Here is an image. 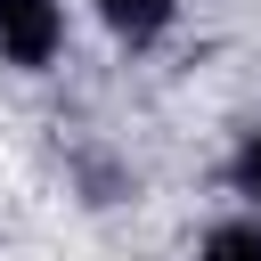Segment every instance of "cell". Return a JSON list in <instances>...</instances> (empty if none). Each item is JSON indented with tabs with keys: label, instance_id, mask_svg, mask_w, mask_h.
<instances>
[{
	"label": "cell",
	"instance_id": "6da1fadb",
	"mask_svg": "<svg viewBox=\"0 0 261 261\" xmlns=\"http://www.w3.org/2000/svg\"><path fill=\"white\" fill-rule=\"evenodd\" d=\"M0 49L16 65H49L57 57V0H0Z\"/></svg>",
	"mask_w": 261,
	"mask_h": 261
},
{
	"label": "cell",
	"instance_id": "7a4b0ae2",
	"mask_svg": "<svg viewBox=\"0 0 261 261\" xmlns=\"http://www.w3.org/2000/svg\"><path fill=\"white\" fill-rule=\"evenodd\" d=\"M106 8V24L122 33V41H155L163 24H171V0H98Z\"/></svg>",
	"mask_w": 261,
	"mask_h": 261
},
{
	"label": "cell",
	"instance_id": "277c9868",
	"mask_svg": "<svg viewBox=\"0 0 261 261\" xmlns=\"http://www.w3.org/2000/svg\"><path fill=\"white\" fill-rule=\"evenodd\" d=\"M237 188H245V196H261V130H253V139H245V155H237Z\"/></svg>",
	"mask_w": 261,
	"mask_h": 261
},
{
	"label": "cell",
	"instance_id": "3957f363",
	"mask_svg": "<svg viewBox=\"0 0 261 261\" xmlns=\"http://www.w3.org/2000/svg\"><path fill=\"white\" fill-rule=\"evenodd\" d=\"M204 261H261V228H245V220L212 228V237H204Z\"/></svg>",
	"mask_w": 261,
	"mask_h": 261
}]
</instances>
